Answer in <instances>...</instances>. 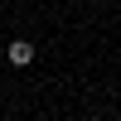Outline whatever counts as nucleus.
<instances>
[{
	"mask_svg": "<svg viewBox=\"0 0 121 121\" xmlns=\"http://www.w3.org/2000/svg\"><path fill=\"white\" fill-rule=\"evenodd\" d=\"M10 63H15V68H29V63H34V44H29V39H15V44H10Z\"/></svg>",
	"mask_w": 121,
	"mask_h": 121,
	"instance_id": "f257e3e1",
	"label": "nucleus"
}]
</instances>
